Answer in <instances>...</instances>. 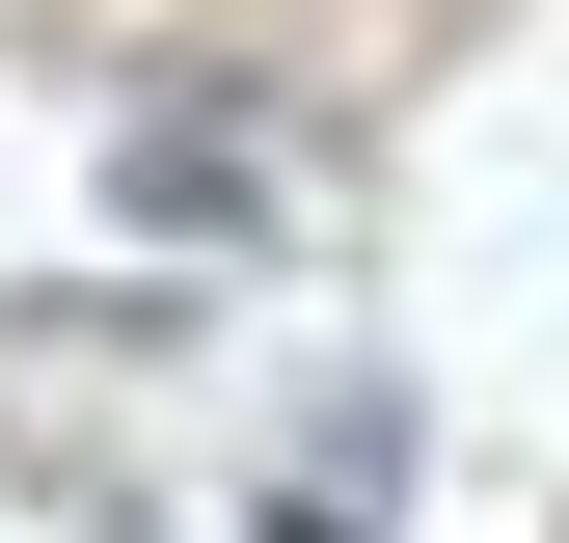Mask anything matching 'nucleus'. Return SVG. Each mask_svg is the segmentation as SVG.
Returning <instances> with one entry per match:
<instances>
[{"label": "nucleus", "instance_id": "nucleus-1", "mask_svg": "<svg viewBox=\"0 0 569 543\" xmlns=\"http://www.w3.org/2000/svg\"><path fill=\"white\" fill-rule=\"evenodd\" d=\"M136 218H163V245H244V136H136Z\"/></svg>", "mask_w": 569, "mask_h": 543}, {"label": "nucleus", "instance_id": "nucleus-2", "mask_svg": "<svg viewBox=\"0 0 569 543\" xmlns=\"http://www.w3.org/2000/svg\"><path fill=\"white\" fill-rule=\"evenodd\" d=\"M271 543H352V516H271Z\"/></svg>", "mask_w": 569, "mask_h": 543}]
</instances>
